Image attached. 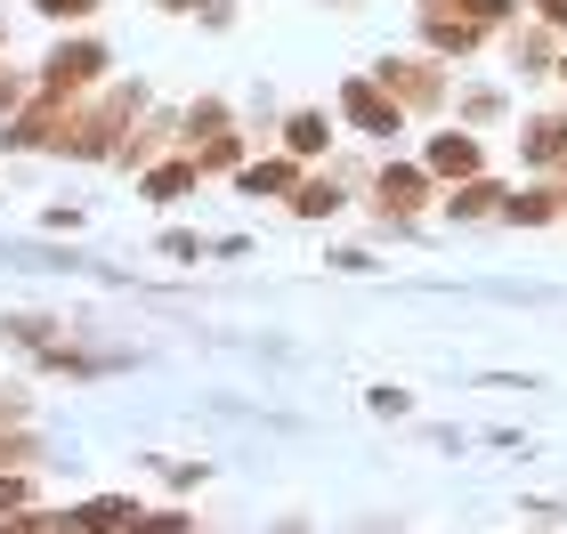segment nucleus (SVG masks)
I'll return each mask as SVG.
<instances>
[{
    "instance_id": "1",
    "label": "nucleus",
    "mask_w": 567,
    "mask_h": 534,
    "mask_svg": "<svg viewBox=\"0 0 567 534\" xmlns=\"http://www.w3.org/2000/svg\"><path fill=\"white\" fill-rule=\"evenodd\" d=\"M41 82H49V97H58V90H90V82H106V49H97V41H65V49H49Z\"/></svg>"
},
{
    "instance_id": "2",
    "label": "nucleus",
    "mask_w": 567,
    "mask_h": 534,
    "mask_svg": "<svg viewBox=\"0 0 567 534\" xmlns=\"http://www.w3.org/2000/svg\"><path fill=\"white\" fill-rule=\"evenodd\" d=\"M341 106H349L357 130H373V138H390L398 122H405V106H398V97L381 90V82H349V90H341Z\"/></svg>"
},
{
    "instance_id": "3",
    "label": "nucleus",
    "mask_w": 567,
    "mask_h": 534,
    "mask_svg": "<svg viewBox=\"0 0 567 534\" xmlns=\"http://www.w3.org/2000/svg\"><path fill=\"white\" fill-rule=\"evenodd\" d=\"M430 178H478V138L471 130H446L430 146Z\"/></svg>"
},
{
    "instance_id": "4",
    "label": "nucleus",
    "mask_w": 567,
    "mask_h": 534,
    "mask_svg": "<svg viewBox=\"0 0 567 534\" xmlns=\"http://www.w3.org/2000/svg\"><path fill=\"white\" fill-rule=\"evenodd\" d=\"M430 202V170H381V211H414Z\"/></svg>"
},
{
    "instance_id": "5",
    "label": "nucleus",
    "mask_w": 567,
    "mask_h": 534,
    "mask_svg": "<svg viewBox=\"0 0 567 534\" xmlns=\"http://www.w3.org/2000/svg\"><path fill=\"white\" fill-rule=\"evenodd\" d=\"M446 211H454V219H478V211H503V195H495V178H471V187H454V195H446Z\"/></svg>"
},
{
    "instance_id": "6",
    "label": "nucleus",
    "mask_w": 567,
    "mask_h": 534,
    "mask_svg": "<svg viewBox=\"0 0 567 534\" xmlns=\"http://www.w3.org/2000/svg\"><path fill=\"white\" fill-rule=\"evenodd\" d=\"M195 187V163H163V170H146V202H178Z\"/></svg>"
},
{
    "instance_id": "7",
    "label": "nucleus",
    "mask_w": 567,
    "mask_h": 534,
    "mask_svg": "<svg viewBox=\"0 0 567 534\" xmlns=\"http://www.w3.org/2000/svg\"><path fill=\"white\" fill-rule=\"evenodd\" d=\"M324 138H332V122H324V114H292V122H284V146H292V155H317Z\"/></svg>"
},
{
    "instance_id": "8",
    "label": "nucleus",
    "mask_w": 567,
    "mask_h": 534,
    "mask_svg": "<svg viewBox=\"0 0 567 534\" xmlns=\"http://www.w3.org/2000/svg\"><path fill=\"white\" fill-rule=\"evenodd\" d=\"M567 155V122H535L527 130V163H559Z\"/></svg>"
},
{
    "instance_id": "9",
    "label": "nucleus",
    "mask_w": 567,
    "mask_h": 534,
    "mask_svg": "<svg viewBox=\"0 0 567 534\" xmlns=\"http://www.w3.org/2000/svg\"><path fill=\"white\" fill-rule=\"evenodd\" d=\"M292 187V163H244V195H284Z\"/></svg>"
},
{
    "instance_id": "10",
    "label": "nucleus",
    "mask_w": 567,
    "mask_h": 534,
    "mask_svg": "<svg viewBox=\"0 0 567 534\" xmlns=\"http://www.w3.org/2000/svg\"><path fill=\"white\" fill-rule=\"evenodd\" d=\"M292 211H300V219H324V211H341V187H324V178H317V187H300V195H292Z\"/></svg>"
},
{
    "instance_id": "11",
    "label": "nucleus",
    "mask_w": 567,
    "mask_h": 534,
    "mask_svg": "<svg viewBox=\"0 0 567 534\" xmlns=\"http://www.w3.org/2000/svg\"><path fill=\"white\" fill-rule=\"evenodd\" d=\"M82 519H90V526H131L138 511H131V502H114V494H106V502H90V511H82Z\"/></svg>"
},
{
    "instance_id": "12",
    "label": "nucleus",
    "mask_w": 567,
    "mask_h": 534,
    "mask_svg": "<svg viewBox=\"0 0 567 534\" xmlns=\"http://www.w3.org/2000/svg\"><path fill=\"white\" fill-rule=\"evenodd\" d=\"M503 211H511V219H551V211H559V202H551V195H511V202H503Z\"/></svg>"
},
{
    "instance_id": "13",
    "label": "nucleus",
    "mask_w": 567,
    "mask_h": 534,
    "mask_svg": "<svg viewBox=\"0 0 567 534\" xmlns=\"http://www.w3.org/2000/svg\"><path fill=\"white\" fill-rule=\"evenodd\" d=\"M33 9H41V17H90L97 0H33Z\"/></svg>"
},
{
    "instance_id": "14",
    "label": "nucleus",
    "mask_w": 567,
    "mask_h": 534,
    "mask_svg": "<svg viewBox=\"0 0 567 534\" xmlns=\"http://www.w3.org/2000/svg\"><path fill=\"white\" fill-rule=\"evenodd\" d=\"M17 502H24V494H17V486H0V519H9V511H17Z\"/></svg>"
},
{
    "instance_id": "15",
    "label": "nucleus",
    "mask_w": 567,
    "mask_h": 534,
    "mask_svg": "<svg viewBox=\"0 0 567 534\" xmlns=\"http://www.w3.org/2000/svg\"><path fill=\"white\" fill-rule=\"evenodd\" d=\"M17 97H24V82H0V106H17Z\"/></svg>"
},
{
    "instance_id": "16",
    "label": "nucleus",
    "mask_w": 567,
    "mask_h": 534,
    "mask_svg": "<svg viewBox=\"0 0 567 534\" xmlns=\"http://www.w3.org/2000/svg\"><path fill=\"white\" fill-rule=\"evenodd\" d=\"M544 17H551V24H567V0H544Z\"/></svg>"
},
{
    "instance_id": "17",
    "label": "nucleus",
    "mask_w": 567,
    "mask_h": 534,
    "mask_svg": "<svg viewBox=\"0 0 567 534\" xmlns=\"http://www.w3.org/2000/svg\"><path fill=\"white\" fill-rule=\"evenodd\" d=\"M163 9H203V0H163Z\"/></svg>"
},
{
    "instance_id": "18",
    "label": "nucleus",
    "mask_w": 567,
    "mask_h": 534,
    "mask_svg": "<svg viewBox=\"0 0 567 534\" xmlns=\"http://www.w3.org/2000/svg\"><path fill=\"white\" fill-rule=\"evenodd\" d=\"M559 73H567V57H559Z\"/></svg>"
}]
</instances>
